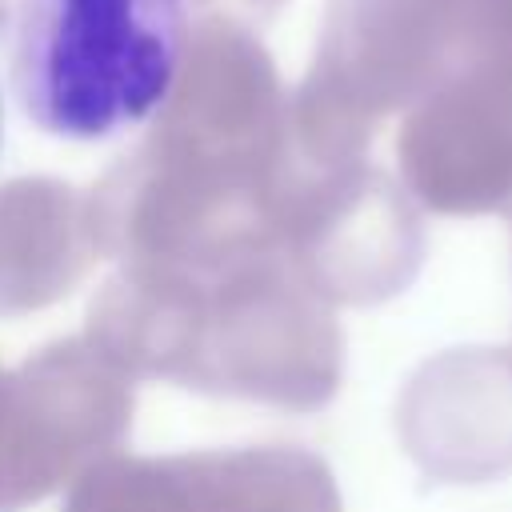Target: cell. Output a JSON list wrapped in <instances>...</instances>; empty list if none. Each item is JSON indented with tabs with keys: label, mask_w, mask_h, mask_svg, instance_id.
<instances>
[{
	"label": "cell",
	"mask_w": 512,
	"mask_h": 512,
	"mask_svg": "<svg viewBox=\"0 0 512 512\" xmlns=\"http://www.w3.org/2000/svg\"><path fill=\"white\" fill-rule=\"evenodd\" d=\"M8 48L12 92L40 132L108 140L168 104L188 0H16Z\"/></svg>",
	"instance_id": "1"
}]
</instances>
